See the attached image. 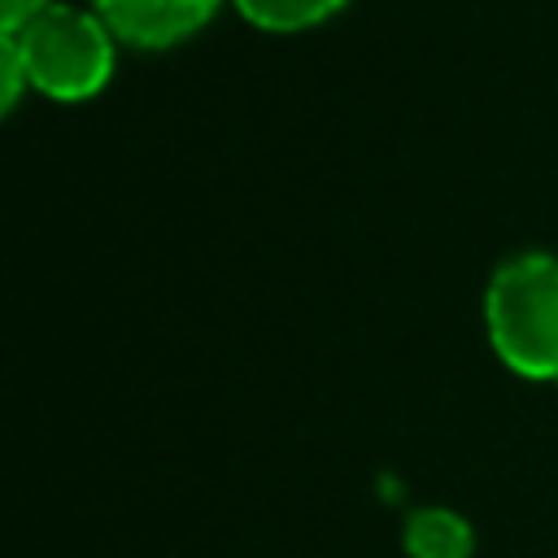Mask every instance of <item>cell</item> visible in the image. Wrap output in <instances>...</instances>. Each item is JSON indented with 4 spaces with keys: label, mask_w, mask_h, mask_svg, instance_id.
Returning <instances> with one entry per match:
<instances>
[{
    "label": "cell",
    "mask_w": 558,
    "mask_h": 558,
    "mask_svg": "<svg viewBox=\"0 0 558 558\" xmlns=\"http://www.w3.org/2000/svg\"><path fill=\"white\" fill-rule=\"evenodd\" d=\"M401 549L405 558H471L475 527L449 506H418L401 523Z\"/></svg>",
    "instance_id": "277c9868"
},
{
    "label": "cell",
    "mask_w": 558,
    "mask_h": 558,
    "mask_svg": "<svg viewBox=\"0 0 558 558\" xmlns=\"http://www.w3.org/2000/svg\"><path fill=\"white\" fill-rule=\"evenodd\" d=\"M554 384H558V379H554Z\"/></svg>",
    "instance_id": "ba28073f"
},
{
    "label": "cell",
    "mask_w": 558,
    "mask_h": 558,
    "mask_svg": "<svg viewBox=\"0 0 558 558\" xmlns=\"http://www.w3.org/2000/svg\"><path fill=\"white\" fill-rule=\"evenodd\" d=\"M240 9V17L257 31L270 35H296L310 26H323L327 17H336L349 0H231Z\"/></svg>",
    "instance_id": "5b68a950"
},
{
    "label": "cell",
    "mask_w": 558,
    "mask_h": 558,
    "mask_svg": "<svg viewBox=\"0 0 558 558\" xmlns=\"http://www.w3.org/2000/svg\"><path fill=\"white\" fill-rule=\"evenodd\" d=\"M52 0H0V31H17L26 26L35 13H44Z\"/></svg>",
    "instance_id": "52a82bcc"
},
{
    "label": "cell",
    "mask_w": 558,
    "mask_h": 558,
    "mask_svg": "<svg viewBox=\"0 0 558 558\" xmlns=\"http://www.w3.org/2000/svg\"><path fill=\"white\" fill-rule=\"evenodd\" d=\"M488 344L523 379H558V253H514L484 288Z\"/></svg>",
    "instance_id": "6da1fadb"
},
{
    "label": "cell",
    "mask_w": 558,
    "mask_h": 558,
    "mask_svg": "<svg viewBox=\"0 0 558 558\" xmlns=\"http://www.w3.org/2000/svg\"><path fill=\"white\" fill-rule=\"evenodd\" d=\"M0 35L13 39V48L26 65L31 92L61 100V105H78V100L100 96L113 78V65H118V39L100 22L96 9L52 0L26 26L0 31Z\"/></svg>",
    "instance_id": "7a4b0ae2"
},
{
    "label": "cell",
    "mask_w": 558,
    "mask_h": 558,
    "mask_svg": "<svg viewBox=\"0 0 558 558\" xmlns=\"http://www.w3.org/2000/svg\"><path fill=\"white\" fill-rule=\"evenodd\" d=\"M100 22L118 44L131 48H174L205 31L222 0H92Z\"/></svg>",
    "instance_id": "3957f363"
},
{
    "label": "cell",
    "mask_w": 558,
    "mask_h": 558,
    "mask_svg": "<svg viewBox=\"0 0 558 558\" xmlns=\"http://www.w3.org/2000/svg\"><path fill=\"white\" fill-rule=\"evenodd\" d=\"M0 109L4 113H13L17 109V100H22V92H31V78H26V65H22V57H17V48H13V39L9 35H0Z\"/></svg>",
    "instance_id": "8992f818"
}]
</instances>
